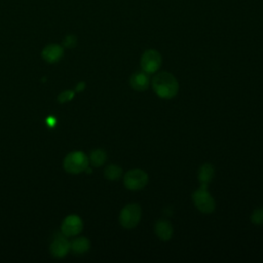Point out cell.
I'll use <instances>...</instances> for the list:
<instances>
[{
  "mask_svg": "<svg viewBox=\"0 0 263 263\" xmlns=\"http://www.w3.org/2000/svg\"><path fill=\"white\" fill-rule=\"evenodd\" d=\"M215 176V168L211 163H203L199 170H198V181H199V187L201 188H206L212 182L213 178Z\"/></svg>",
  "mask_w": 263,
  "mask_h": 263,
  "instance_id": "7c38bea8",
  "label": "cell"
},
{
  "mask_svg": "<svg viewBox=\"0 0 263 263\" xmlns=\"http://www.w3.org/2000/svg\"><path fill=\"white\" fill-rule=\"evenodd\" d=\"M83 223L81 219L76 215L68 216L62 224V233L66 236H74L81 232Z\"/></svg>",
  "mask_w": 263,
  "mask_h": 263,
  "instance_id": "52a82bcc",
  "label": "cell"
},
{
  "mask_svg": "<svg viewBox=\"0 0 263 263\" xmlns=\"http://www.w3.org/2000/svg\"><path fill=\"white\" fill-rule=\"evenodd\" d=\"M64 54V48L59 44H48L46 45L41 52L42 59L47 63H57L59 62Z\"/></svg>",
  "mask_w": 263,
  "mask_h": 263,
  "instance_id": "9c48e42d",
  "label": "cell"
},
{
  "mask_svg": "<svg viewBox=\"0 0 263 263\" xmlns=\"http://www.w3.org/2000/svg\"><path fill=\"white\" fill-rule=\"evenodd\" d=\"M192 201L195 208L203 214H211L216 209V201L206 188L199 187L195 190L192 194Z\"/></svg>",
  "mask_w": 263,
  "mask_h": 263,
  "instance_id": "277c9868",
  "label": "cell"
},
{
  "mask_svg": "<svg viewBox=\"0 0 263 263\" xmlns=\"http://www.w3.org/2000/svg\"><path fill=\"white\" fill-rule=\"evenodd\" d=\"M90 243L86 237H78L71 242V250L75 254H83L88 251Z\"/></svg>",
  "mask_w": 263,
  "mask_h": 263,
  "instance_id": "4fadbf2b",
  "label": "cell"
},
{
  "mask_svg": "<svg viewBox=\"0 0 263 263\" xmlns=\"http://www.w3.org/2000/svg\"><path fill=\"white\" fill-rule=\"evenodd\" d=\"M122 176V170L116 164H109L105 168V177L110 181H116Z\"/></svg>",
  "mask_w": 263,
  "mask_h": 263,
  "instance_id": "9a60e30c",
  "label": "cell"
},
{
  "mask_svg": "<svg viewBox=\"0 0 263 263\" xmlns=\"http://www.w3.org/2000/svg\"><path fill=\"white\" fill-rule=\"evenodd\" d=\"M73 97H74V91H73V90H70V89L64 90L63 92H61V93L59 95L58 101H59L60 103H66V102L72 100Z\"/></svg>",
  "mask_w": 263,
  "mask_h": 263,
  "instance_id": "e0dca14e",
  "label": "cell"
},
{
  "mask_svg": "<svg viewBox=\"0 0 263 263\" xmlns=\"http://www.w3.org/2000/svg\"><path fill=\"white\" fill-rule=\"evenodd\" d=\"M67 236L63 233L54 237L53 241L50 245V253L55 258L65 257L71 250V242L66 238Z\"/></svg>",
  "mask_w": 263,
  "mask_h": 263,
  "instance_id": "ba28073f",
  "label": "cell"
},
{
  "mask_svg": "<svg viewBox=\"0 0 263 263\" xmlns=\"http://www.w3.org/2000/svg\"><path fill=\"white\" fill-rule=\"evenodd\" d=\"M152 88L161 99L170 100L177 96L179 91V82L170 72H158L152 78Z\"/></svg>",
  "mask_w": 263,
  "mask_h": 263,
  "instance_id": "6da1fadb",
  "label": "cell"
},
{
  "mask_svg": "<svg viewBox=\"0 0 263 263\" xmlns=\"http://www.w3.org/2000/svg\"><path fill=\"white\" fill-rule=\"evenodd\" d=\"M88 160L91 163V165H93V166H101V165H103L106 162L107 154L102 149H96V150H93L90 153Z\"/></svg>",
  "mask_w": 263,
  "mask_h": 263,
  "instance_id": "5bb4252c",
  "label": "cell"
},
{
  "mask_svg": "<svg viewBox=\"0 0 263 263\" xmlns=\"http://www.w3.org/2000/svg\"><path fill=\"white\" fill-rule=\"evenodd\" d=\"M142 218V209L138 203L126 204L119 213V224L126 229L136 227Z\"/></svg>",
  "mask_w": 263,
  "mask_h": 263,
  "instance_id": "7a4b0ae2",
  "label": "cell"
},
{
  "mask_svg": "<svg viewBox=\"0 0 263 263\" xmlns=\"http://www.w3.org/2000/svg\"><path fill=\"white\" fill-rule=\"evenodd\" d=\"M148 183V175L145 171L134 168L125 173L123 177V184L126 189L138 191L143 189Z\"/></svg>",
  "mask_w": 263,
  "mask_h": 263,
  "instance_id": "5b68a950",
  "label": "cell"
},
{
  "mask_svg": "<svg viewBox=\"0 0 263 263\" xmlns=\"http://www.w3.org/2000/svg\"><path fill=\"white\" fill-rule=\"evenodd\" d=\"M251 221L255 225H263V208H258L252 213Z\"/></svg>",
  "mask_w": 263,
  "mask_h": 263,
  "instance_id": "2e32d148",
  "label": "cell"
},
{
  "mask_svg": "<svg viewBox=\"0 0 263 263\" xmlns=\"http://www.w3.org/2000/svg\"><path fill=\"white\" fill-rule=\"evenodd\" d=\"M161 55L155 49H147L141 57V68L148 74L155 73L161 66Z\"/></svg>",
  "mask_w": 263,
  "mask_h": 263,
  "instance_id": "8992f818",
  "label": "cell"
},
{
  "mask_svg": "<svg viewBox=\"0 0 263 263\" xmlns=\"http://www.w3.org/2000/svg\"><path fill=\"white\" fill-rule=\"evenodd\" d=\"M64 168L69 174H80L86 170L89 165L88 157L81 151H75L69 153L63 162Z\"/></svg>",
  "mask_w": 263,
  "mask_h": 263,
  "instance_id": "3957f363",
  "label": "cell"
},
{
  "mask_svg": "<svg viewBox=\"0 0 263 263\" xmlns=\"http://www.w3.org/2000/svg\"><path fill=\"white\" fill-rule=\"evenodd\" d=\"M129 84L135 90H138V91L146 90L150 84V79H149L148 73H146L144 71L134 73L130 76Z\"/></svg>",
  "mask_w": 263,
  "mask_h": 263,
  "instance_id": "8fae6325",
  "label": "cell"
},
{
  "mask_svg": "<svg viewBox=\"0 0 263 263\" xmlns=\"http://www.w3.org/2000/svg\"><path fill=\"white\" fill-rule=\"evenodd\" d=\"M84 82H79L78 83V85H77V87H76V90L77 91H81V90H83V88H84Z\"/></svg>",
  "mask_w": 263,
  "mask_h": 263,
  "instance_id": "d6986e66",
  "label": "cell"
},
{
  "mask_svg": "<svg viewBox=\"0 0 263 263\" xmlns=\"http://www.w3.org/2000/svg\"><path fill=\"white\" fill-rule=\"evenodd\" d=\"M63 43L66 47H74L76 44V37L74 35H69L64 39Z\"/></svg>",
  "mask_w": 263,
  "mask_h": 263,
  "instance_id": "ac0fdd59",
  "label": "cell"
},
{
  "mask_svg": "<svg viewBox=\"0 0 263 263\" xmlns=\"http://www.w3.org/2000/svg\"><path fill=\"white\" fill-rule=\"evenodd\" d=\"M47 122H48V123H47L48 125H53V124L55 123V119L52 118V117H49V118L47 119Z\"/></svg>",
  "mask_w": 263,
  "mask_h": 263,
  "instance_id": "ffe728a7",
  "label": "cell"
},
{
  "mask_svg": "<svg viewBox=\"0 0 263 263\" xmlns=\"http://www.w3.org/2000/svg\"><path fill=\"white\" fill-rule=\"evenodd\" d=\"M154 232L160 240H170L174 234V228L167 220H158L154 225Z\"/></svg>",
  "mask_w": 263,
  "mask_h": 263,
  "instance_id": "30bf717a",
  "label": "cell"
}]
</instances>
